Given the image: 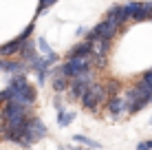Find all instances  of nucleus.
I'll return each instance as SVG.
<instances>
[{"label":"nucleus","mask_w":152,"mask_h":150,"mask_svg":"<svg viewBox=\"0 0 152 150\" xmlns=\"http://www.w3.org/2000/svg\"><path fill=\"white\" fill-rule=\"evenodd\" d=\"M71 150H82V148H71Z\"/></svg>","instance_id":"obj_28"},{"label":"nucleus","mask_w":152,"mask_h":150,"mask_svg":"<svg viewBox=\"0 0 152 150\" xmlns=\"http://www.w3.org/2000/svg\"><path fill=\"white\" fill-rule=\"evenodd\" d=\"M75 117H77L75 110H60L57 113V124H60V126H69Z\"/></svg>","instance_id":"obj_19"},{"label":"nucleus","mask_w":152,"mask_h":150,"mask_svg":"<svg viewBox=\"0 0 152 150\" xmlns=\"http://www.w3.org/2000/svg\"><path fill=\"white\" fill-rule=\"evenodd\" d=\"M132 20H152V2H137V9L132 13Z\"/></svg>","instance_id":"obj_8"},{"label":"nucleus","mask_w":152,"mask_h":150,"mask_svg":"<svg viewBox=\"0 0 152 150\" xmlns=\"http://www.w3.org/2000/svg\"><path fill=\"white\" fill-rule=\"evenodd\" d=\"M53 104H55V108H57V113H60V110H64V104H62V100H60V97H55V102H53Z\"/></svg>","instance_id":"obj_27"},{"label":"nucleus","mask_w":152,"mask_h":150,"mask_svg":"<svg viewBox=\"0 0 152 150\" xmlns=\"http://www.w3.org/2000/svg\"><path fill=\"white\" fill-rule=\"evenodd\" d=\"M11 100H13V91L9 89V86L4 91H0V102H2V104H7V102H11Z\"/></svg>","instance_id":"obj_23"},{"label":"nucleus","mask_w":152,"mask_h":150,"mask_svg":"<svg viewBox=\"0 0 152 150\" xmlns=\"http://www.w3.org/2000/svg\"><path fill=\"white\" fill-rule=\"evenodd\" d=\"M137 150H152V139H143L137 143Z\"/></svg>","instance_id":"obj_25"},{"label":"nucleus","mask_w":152,"mask_h":150,"mask_svg":"<svg viewBox=\"0 0 152 150\" xmlns=\"http://www.w3.org/2000/svg\"><path fill=\"white\" fill-rule=\"evenodd\" d=\"M150 126H152V117H150Z\"/></svg>","instance_id":"obj_29"},{"label":"nucleus","mask_w":152,"mask_h":150,"mask_svg":"<svg viewBox=\"0 0 152 150\" xmlns=\"http://www.w3.org/2000/svg\"><path fill=\"white\" fill-rule=\"evenodd\" d=\"M24 132H27L29 141L33 143V141H40V139H44L49 130H46L44 121H42L40 117H29L27 124H24Z\"/></svg>","instance_id":"obj_1"},{"label":"nucleus","mask_w":152,"mask_h":150,"mask_svg":"<svg viewBox=\"0 0 152 150\" xmlns=\"http://www.w3.org/2000/svg\"><path fill=\"white\" fill-rule=\"evenodd\" d=\"M134 89H137V93H139L141 104H143V106H148L150 102H152V89H150L148 84H145L143 80H141V77H139V82H137V84H134Z\"/></svg>","instance_id":"obj_10"},{"label":"nucleus","mask_w":152,"mask_h":150,"mask_svg":"<svg viewBox=\"0 0 152 150\" xmlns=\"http://www.w3.org/2000/svg\"><path fill=\"white\" fill-rule=\"evenodd\" d=\"M93 55V51H91V44H86V42H80V44H75L73 49L69 51V55L66 58H91Z\"/></svg>","instance_id":"obj_11"},{"label":"nucleus","mask_w":152,"mask_h":150,"mask_svg":"<svg viewBox=\"0 0 152 150\" xmlns=\"http://www.w3.org/2000/svg\"><path fill=\"white\" fill-rule=\"evenodd\" d=\"M27 115H29V108H22L20 104H15V102H7V104L2 106V110H0L2 121H9V119H13V117H27Z\"/></svg>","instance_id":"obj_4"},{"label":"nucleus","mask_w":152,"mask_h":150,"mask_svg":"<svg viewBox=\"0 0 152 150\" xmlns=\"http://www.w3.org/2000/svg\"><path fill=\"white\" fill-rule=\"evenodd\" d=\"M69 82H80V84H93L95 82V71L93 69H86V71H82V73H77L73 80Z\"/></svg>","instance_id":"obj_16"},{"label":"nucleus","mask_w":152,"mask_h":150,"mask_svg":"<svg viewBox=\"0 0 152 150\" xmlns=\"http://www.w3.org/2000/svg\"><path fill=\"white\" fill-rule=\"evenodd\" d=\"M22 42L24 40L20 38H13L11 42H7V44H2L0 46V55H4V58H9V55H15V53H20V49H22Z\"/></svg>","instance_id":"obj_9"},{"label":"nucleus","mask_w":152,"mask_h":150,"mask_svg":"<svg viewBox=\"0 0 152 150\" xmlns=\"http://www.w3.org/2000/svg\"><path fill=\"white\" fill-rule=\"evenodd\" d=\"M31 69H33V71H38V73H46V71L51 69L49 58H46V55H35V58L31 60Z\"/></svg>","instance_id":"obj_14"},{"label":"nucleus","mask_w":152,"mask_h":150,"mask_svg":"<svg viewBox=\"0 0 152 150\" xmlns=\"http://www.w3.org/2000/svg\"><path fill=\"white\" fill-rule=\"evenodd\" d=\"M93 31L97 33V38H99V40H106V42H110L115 35L119 33V27H115V24L106 22V20H102L99 24H95V27H93Z\"/></svg>","instance_id":"obj_5"},{"label":"nucleus","mask_w":152,"mask_h":150,"mask_svg":"<svg viewBox=\"0 0 152 150\" xmlns=\"http://www.w3.org/2000/svg\"><path fill=\"white\" fill-rule=\"evenodd\" d=\"M0 71L20 75V73H27L29 71V64L27 62H20V60H0Z\"/></svg>","instance_id":"obj_6"},{"label":"nucleus","mask_w":152,"mask_h":150,"mask_svg":"<svg viewBox=\"0 0 152 150\" xmlns=\"http://www.w3.org/2000/svg\"><path fill=\"white\" fill-rule=\"evenodd\" d=\"M106 110L110 113V115H115V117H119V115H124V113H128V110H126L124 100H121V95L108 97V100H106Z\"/></svg>","instance_id":"obj_7"},{"label":"nucleus","mask_w":152,"mask_h":150,"mask_svg":"<svg viewBox=\"0 0 152 150\" xmlns=\"http://www.w3.org/2000/svg\"><path fill=\"white\" fill-rule=\"evenodd\" d=\"M66 89H69V80L62 77V75H55L53 77V91L55 93H64Z\"/></svg>","instance_id":"obj_20"},{"label":"nucleus","mask_w":152,"mask_h":150,"mask_svg":"<svg viewBox=\"0 0 152 150\" xmlns=\"http://www.w3.org/2000/svg\"><path fill=\"white\" fill-rule=\"evenodd\" d=\"M15 104H20L22 108H29L35 104V86L33 84H24L20 91H13V100Z\"/></svg>","instance_id":"obj_2"},{"label":"nucleus","mask_w":152,"mask_h":150,"mask_svg":"<svg viewBox=\"0 0 152 150\" xmlns=\"http://www.w3.org/2000/svg\"><path fill=\"white\" fill-rule=\"evenodd\" d=\"M20 62H24V60H33L35 58V42L33 40H24L22 42V49H20Z\"/></svg>","instance_id":"obj_12"},{"label":"nucleus","mask_w":152,"mask_h":150,"mask_svg":"<svg viewBox=\"0 0 152 150\" xmlns=\"http://www.w3.org/2000/svg\"><path fill=\"white\" fill-rule=\"evenodd\" d=\"M80 102H82V106L86 108V110H91V113H95L97 108H99V100H97L95 95H91V93H88V91L84 93V97H82Z\"/></svg>","instance_id":"obj_15"},{"label":"nucleus","mask_w":152,"mask_h":150,"mask_svg":"<svg viewBox=\"0 0 152 150\" xmlns=\"http://www.w3.org/2000/svg\"><path fill=\"white\" fill-rule=\"evenodd\" d=\"M69 95L73 97V100H82L84 93L88 91V84H80V82H69Z\"/></svg>","instance_id":"obj_13"},{"label":"nucleus","mask_w":152,"mask_h":150,"mask_svg":"<svg viewBox=\"0 0 152 150\" xmlns=\"http://www.w3.org/2000/svg\"><path fill=\"white\" fill-rule=\"evenodd\" d=\"M121 100H124L128 113H139L141 108H143V104H141V100H139V93H137L134 86L132 89H126V93H121Z\"/></svg>","instance_id":"obj_3"},{"label":"nucleus","mask_w":152,"mask_h":150,"mask_svg":"<svg viewBox=\"0 0 152 150\" xmlns=\"http://www.w3.org/2000/svg\"><path fill=\"white\" fill-rule=\"evenodd\" d=\"M73 141L84 143V146L91 148V150H99V148H102V143H99V141H95V139H91V137H86V135H75V137H73Z\"/></svg>","instance_id":"obj_17"},{"label":"nucleus","mask_w":152,"mask_h":150,"mask_svg":"<svg viewBox=\"0 0 152 150\" xmlns=\"http://www.w3.org/2000/svg\"><path fill=\"white\" fill-rule=\"evenodd\" d=\"M35 46H38L44 55H51V53H53V51H51V46H49V42H46V38H42V35L35 40Z\"/></svg>","instance_id":"obj_21"},{"label":"nucleus","mask_w":152,"mask_h":150,"mask_svg":"<svg viewBox=\"0 0 152 150\" xmlns=\"http://www.w3.org/2000/svg\"><path fill=\"white\" fill-rule=\"evenodd\" d=\"M141 80H143L145 84H148L150 89H152V69H148V71H145V73H143V77H141Z\"/></svg>","instance_id":"obj_26"},{"label":"nucleus","mask_w":152,"mask_h":150,"mask_svg":"<svg viewBox=\"0 0 152 150\" xmlns=\"http://www.w3.org/2000/svg\"><path fill=\"white\" fill-rule=\"evenodd\" d=\"M24 84H29V80H27V75H24V73L13 75L11 80H9V89H11V91H20Z\"/></svg>","instance_id":"obj_18"},{"label":"nucleus","mask_w":152,"mask_h":150,"mask_svg":"<svg viewBox=\"0 0 152 150\" xmlns=\"http://www.w3.org/2000/svg\"><path fill=\"white\" fill-rule=\"evenodd\" d=\"M33 29H35V24H33V22L27 24V29H24L22 33H20V38H22V40H29V38H31V33H33Z\"/></svg>","instance_id":"obj_24"},{"label":"nucleus","mask_w":152,"mask_h":150,"mask_svg":"<svg viewBox=\"0 0 152 150\" xmlns=\"http://www.w3.org/2000/svg\"><path fill=\"white\" fill-rule=\"evenodd\" d=\"M57 2V0H40V4H38V9H35V15H42L46 11L49 7H53V4Z\"/></svg>","instance_id":"obj_22"}]
</instances>
